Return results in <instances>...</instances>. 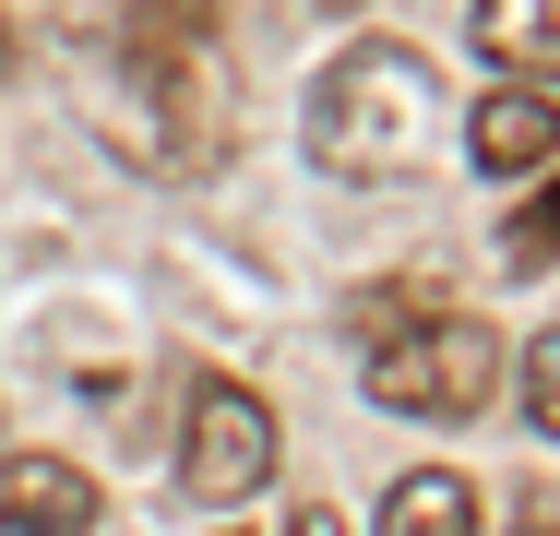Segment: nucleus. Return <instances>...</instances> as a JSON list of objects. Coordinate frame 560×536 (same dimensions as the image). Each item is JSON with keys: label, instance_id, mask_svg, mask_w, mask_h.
<instances>
[{"label": "nucleus", "instance_id": "nucleus-10", "mask_svg": "<svg viewBox=\"0 0 560 536\" xmlns=\"http://www.w3.org/2000/svg\"><path fill=\"white\" fill-rule=\"evenodd\" d=\"M287 536H335V513H299V525H287Z\"/></svg>", "mask_w": 560, "mask_h": 536}, {"label": "nucleus", "instance_id": "nucleus-1", "mask_svg": "<svg viewBox=\"0 0 560 536\" xmlns=\"http://www.w3.org/2000/svg\"><path fill=\"white\" fill-rule=\"evenodd\" d=\"M299 143L323 179H418L442 155V72L394 36H358L346 60H323V84L299 107Z\"/></svg>", "mask_w": 560, "mask_h": 536}, {"label": "nucleus", "instance_id": "nucleus-7", "mask_svg": "<svg viewBox=\"0 0 560 536\" xmlns=\"http://www.w3.org/2000/svg\"><path fill=\"white\" fill-rule=\"evenodd\" d=\"M382 536H477V477H453V465L394 477L382 489Z\"/></svg>", "mask_w": 560, "mask_h": 536}, {"label": "nucleus", "instance_id": "nucleus-5", "mask_svg": "<svg viewBox=\"0 0 560 536\" xmlns=\"http://www.w3.org/2000/svg\"><path fill=\"white\" fill-rule=\"evenodd\" d=\"M96 525V477L60 453H0V536H84Z\"/></svg>", "mask_w": 560, "mask_h": 536}, {"label": "nucleus", "instance_id": "nucleus-6", "mask_svg": "<svg viewBox=\"0 0 560 536\" xmlns=\"http://www.w3.org/2000/svg\"><path fill=\"white\" fill-rule=\"evenodd\" d=\"M477 48L513 84H560V0H477Z\"/></svg>", "mask_w": 560, "mask_h": 536}, {"label": "nucleus", "instance_id": "nucleus-3", "mask_svg": "<svg viewBox=\"0 0 560 536\" xmlns=\"http://www.w3.org/2000/svg\"><path fill=\"white\" fill-rule=\"evenodd\" d=\"M179 477H191V501H250V489L275 477V406H262L250 382H191Z\"/></svg>", "mask_w": 560, "mask_h": 536}, {"label": "nucleus", "instance_id": "nucleus-4", "mask_svg": "<svg viewBox=\"0 0 560 536\" xmlns=\"http://www.w3.org/2000/svg\"><path fill=\"white\" fill-rule=\"evenodd\" d=\"M465 155H477L489 179H537V167H560V96H549V84L477 96V119H465Z\"/></svg>", "mask_w": 560, "mask_h": 536}, {"label": "nucleus", "instance_id": "nucleus-8", "mask_svg": "<svg viewBox=\"0 0 560 536\" xmlns=\"http://www.w3.org/2000/svg\"><path fill=\"white\" fill-rule=\"evenodd\" d=\"M501 263H525V275H537V263H560V167L537 179V203L501 226Z\"/></svg>", "mask_w": 560, "mask_h": 536}, {"label": "nucleus", "instance_id": "nucleus-11", "mask_svg": "<svg viewBox=\"0 0 560 536\" xmlns=\"http://www.w3.org/2000/svg\"><path fill=\"white\" fill-rule=\"evenodd\" d=\"M0 72H12V24H0Z\"/></svg>", "mask_w": 560, "mask_h": 536}, {"label": "nucleus", "instance_id": "nucleus-9", "mask_svg": "<svg viewBox=\"0 0 560 536\" xmlns=\"http://www.w3.org/2000/svg\"><path fill=\"white\" fill-rule=\"evenodd\" d=\"M525 418L560 441V334H537V346H525Z\"/></svg>", "mask_w": 560, "mask_h": 536}, {"label": "nucleus", "instance_id": "nucleus-2", "mask_svg": "<svg viewBox=\"0 0 560 536\" xmlns=\"http://www.w3.org/2000/svg\"><path fill=\"white\" fill-rule=\"evenodd\" d=\"M501 334L477 311H430V322H406V334H382L370 346V406H394V418H477L489 394H501Z\"/></svg>", "mask_w": 560, "mask_h": 536}]
</instances>
